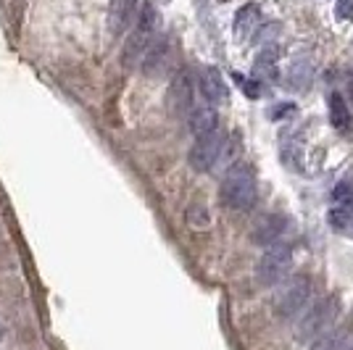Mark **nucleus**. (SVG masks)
I'll use <instances>...</instances> for the list:
<instances>
[{
    "mask_svg": "<svg viewBox=\"0 0 353 350\" xmlns=\"http://www.w3.org/2000/svg\"><path fill=\"white\" fill-rule=\"evenodd\" d=\"M309 295H311V285L306 277H295L290 282H285L280 287V292L274 295V313L280 319H293V316H298L306 308Z\"/></svg>",
    "mask_w": 353,
    "mask_h": 350,
    "instance_id": "nucleus-5",
    "label": "nucleus"
},
{
    "mask_svg": "<svg viewBox=\"0 0 353 350\" xmlns=\"http://www.w3.org/2000/svg\"><path fill=\"white\" fill-rule=\"evenodd\" d=\"M338 298H322L319 303H314L311 308L306 311H301V319H298V327H295V337L303 342V340H316V337H322L330 327H332V321L338 316Z\"/></svg>",
    "mask_w": 353,
    "mask_h": 350,
    "instance_id": "nucleus-2",
    "label": "nucleus"
},
{
    "mask_svg": "<svg viewBox=\"0 0 353 350\" xmlns=\"http://www.w3.org/2000/svg\"><path fill=\"white\" fill-rule=\"evenodd\" d=\"M259 19H261V11H259V6H253V3L243 6V8L237 11V16H235V32H237V34H248L250 27H253Z\"/></svg>",
    "mask_w": 353,
    "mask_h": 350,
    "instance_id": "nucleus-16",
    "label": "nucleus"
},
{
    "mask_svg": "<svg viewBox=\"0 0 353 350\" xmlns=\"http://www.w3.org/2000/svg\"><path fill=\"white\" fill-rule=\"evenodd\" d=\"M288 82H290V88L293 90H306L311 82V63L306 61H298L293 66V72H290V76H288Z\"/></svg>",
    "mask_w": 353,
    "mask_h": 350,
    "instance_id": "nucleus-17",
    "label": "nucleus"
},
{
    "mask_svg": "<svg viewBox=\"0 0 353 350\" xmlns=\"http://www.w3.org/2000/svg\"><path fill=\"white\" fill-rule=\"evenodd\" d=\"M277 59H280V53H277L274 45H272V48H264V50L256 56V63H253L256 79H272V76L277 74Z\"/></svg>",
    "mask_w": 353,
    "mask_h": 350,
    "instance_id": "nucleus-13",
    "label": "nucleus"
},
{
    "mask_svg": "<svg viewBox=\"0 0 353 350\" xmlns=\"http://www.w3.org/2000/svg\"><path fill=\"white\" fill-rule=\"evenodd\" d=\"M188 221H190V227H195V229H206L208 224H211L208 208L203 203H192L190 208H188Z\"/></svg>",
    "mask_w": 353,
    "mask_h": 350,
    "instance_id": "nucleus-18",
    "label": "nucleus"
},
{
    "mask_svg": "<svg viewBox=\"0 0 353 350\" xmlns=\"http://www.w3.org/2000/svg\"><path fill=\"white\" fill-rule=\"evenodd\" d=\"M348 88H351V98H353V76H351V82H348Z\"/></svg>",
    "mask_w": 353,
    "mask_h": 350,
    "instance_id": "nucleus-24",
    "label": "nucleus"
},
{
    "mask_svg": "<svg viewBox=\"0 0 353 350\" xmlns=\"http://www.w3.org/2000/svg\"><path fill=\"white\" fill-rule=\"evenodd\" d=\"M134 8H137V0H111L108 3V32L114 37H119L121 32L130 27Z\"/></svg>",
    "mask_w": 353,
    "mask_h": 350,
    "instance_id": "nucleus-11",
    "label": "nucleus"
},
{
    "mask_svg": "<svg viewBox=\"0 0 353 350\" xmlns=\"http://www.w3.org/2000/svg\"><path fill=\"white\" fill-rule=\"evenodd\" d=\"M201 92H203V98H206L211 105H221V103H227L230 98V90L224 85V79H221L219 69H203L201 72Z\"/></svg>",
    "mask_w": 353,
    "mask_h": 350,
    "instance_id": "nucleus-10",
    "label": "nucleus"
},
{
    "mask_svg": "<svg viewBox=\"0 0 353 350\" xmlns=\"http://www.w3.org/2000/svg\"><path fill=\"white\" fill-rule=\"evenodd\" d=\"M166 103H169V111L174 116H188L192 111V79L188 72H179L174 76V82L169 85L166 92Z\"/></svg>",
    "mask_w": 353,
    "mask_h": 350,
    "instance_id": "nucleus-7",
    "label": "nucleus"
},
{
    "mask_svg": "<svg viewBox=\"0 0 353 350\" xmlns=\"http://www.w3.org/2000/svg\"><path fill=\"white\" fill-rule=\"evenodd\" d=\"M235 82H237V88L245 90L248 98H259V95H261V82H250L243 74H235Z\"/></svg>",
    "mask_w": 353,
    "mask_h": 350,
    "instance_id": "nucleus-20",
    "label": "nucleus"
},
{
    "mask_svg": "<svg viewBox=\"0 0 353 350\" xmlns=\"http://www.w3.org/2000/svg\"><path fill=\"white\" fill-rule=\"evenodd\" d=\"M256 195H259V185H256L253 169L248 163H232L221 182L224 205H230L232 211H248L256 203Z\"/></svg>",
    "mask_w": 353,
    "mask_h": 350,
    "instance_id": "nucleus-1",
    "label": "nucleus"
},
{
    "mask_svg": "<svg viewBox=\"0 0 353 350\" xmlns=\"http://www.w3.org/2000/svg\"><path fill=\"white\" fill-rule=\"evenodd\" d=\"M221 147H224V140H221L219 132H208L203 137H195V145L190 147V161L192 172H208L221 156Z\"/></svg>",
    "mask_w": 353,
    "mask_h": 350,
    "instance_id": "nucleus-6",
    "label": "nucleus"
},
{
    "mask_svg": "<svg viewBox=\"0 0 353 350\" xmlns=\"http://www.w3.org/2000/svg\"><path fill=\"white\" fill-rule=\"evenodd\" d=\"M345 98L340 92H332L330 95V121L335 130H345L351 124V116H348V105H345Z\"/></svg>",
    "mask_w": 353,
    "mask_h": 350,
    "instance_id": "nucleus-15",
    "label": "nucleus"
},
{
    "mask_svg": "<svg viewBox=\"0 0 353 350\" xmlns=\"http://www.w3.org/2000/svg\"><path fill=\"white\" fill-rule=\"evenodd\" d=\"M345 350H353V345H348V348H345Z\"/></svg>",
    "mask_w": 353,
    "mask_h": 350,
    "instance_id": "nucleus-26",
    "label": "nucleus"
},
{
    "mask_svg": "<svg viewBox=\"0 0 353 350\" xmlns=\"http://www.w3.org/2000/svg\"><path fill=\"white\" fill-rule=\"evenodd\" d=\"M156 24H159V14H156V8L145 3L143 6V11L137 16V24H134V32L130 34V40L124 45V66H132L134 61L143 59V53H145V48L150 45L153 40V32H156Z\"/></svg>",
    "mask_w": 353,
    "mask_h": 350,
    "instance_id": "nucleus-3",
    "label": "nucleus"
},
{
    "mask_svg": "<svg viewBox=\"0 0 353 350\" xmlns=\"http://www.w3.org/2000/svg\"><path fill=\"white\" fill-rule=\"evenodd\" d=\"M290 266H293V250L288 245H272L261 256V261L256 263V282L261 287H274L285 279Z\"/></svg>",
    "mask_w": 353,
    "mask_h": 350,
    "instance_id": "nucleus-4",
    "label": "nucleus"
},
{
    "mask_svg": "<svg viewBox=\"0 0 353 350\" xmlns=\"http://www.w3.org/2000/svg\"><path fill=\"white\" fill-rule=\"evenodd\" d=\"M330 224L335 227V229H345V227H351V211L343 205V208H332L330 211Z\"/></svg>",
    "mask_w": 353,
    "mask_h": 350,
    "instance_id": "nucleus-19",
    "label": "nucleus"
},
{
    "mask_svg": "<svg viewBox=\"0 0 353 350\" xmlns=\"http://www.w3.org/2000/svg\"><path fill=\"white\" fill-rule=\"evenodd\" d=\"M351 198H353V185L351 182H340L338 190H335V200H345L348 203Z\"/></svg>",
    "mask_w": 353,
    "mask_h": 350,
    "instance_id": "nucleus-22",
    "label": "nucleus"
},
{
    "mask_svg": "<svg viewBox=\"0 0 353 350\" xmlns=\"http://www.w3.org/2000/svg\"><path fill=\"white\" fill-rule=\"evenodd\" d=\"M216 124H219V116H216L214 108H201L190 119V130L195 137H203L208 132H216Z\"/></svg>",
    "mask_w": 353,
    "mask_h": 350,
    "instance_id": "nucleus-14",
    "label": "nucleus"
},
{
    "mask_svg": "<svg viewBox=\"0 0 353 350\" xmlns=\"http://www.w3.org/2000/svg\"><path fill=\"white\" fill-rule=\"evenodd\" d=\"M282 232H285V219L280 214H266L253 224L250 237H253L256 245H272L274 240H280Z\"/></svg>",
    "mask_w": 353,
    "mask_h": 350,
    "instance_id": "nucleus-9",
    "label": "nucleus"
},
{
    "mask_svg": "<svg viewBox=\"0 0 353 350\" xmlns=\"http://www.w3.org/2000/svg\"><path fill=\"white\" fill-rule=\"evenodd\" d=\"M351 345V329L340 327V329H327L322 337H316L311 350H345Z\"/></svg>",
    "mask_w": 353,
    "mask_h": 350,
    "instance_id": "nucleus-12",
    "label": "nucleus"
},
{
    "mask_svg": "<svg viewBox=\"0 0 353 350\" xmlns=\"http://www.w3.org/2000/svg\"><path fill=\"white\" fill-rule=\"evenodd\" d=\"M335 16H338L340 21L353 19V0H338L335 3Z\"/></svg>",
    "mask_w": 353,
    "mask_h": 350,
    "instance_id": "nucleus-21",
    "label": "nucleus"
},
{
    "mask_svg": "<svg viewBox=\"0 0 353 350\" xmlns=\"http://www.w3.org/2000/svg\"><path fill=\"white\" fill-rule=\"evenodd\" d=\"M0 340H3V327H0Z\"/></svg>",
    "mask_w": 353,
    "mask_h": 350,
    "instance_id": "nucleus-25",
    "label": "nucleus"
},
{
    "mask_svg": "<svg viewBox=\"0 0 353 350\" xmlns=\"http://www.w3.org/2000/svg\"><path fill=\"white\" fill-rule=\"evenodd\" d=\"M293 111H295V105L288 103V105H277V108H272V111H269V116L280 119V116H285V114H293Z\"/></svg>",
    "mask_w": 353,
    "mask_h": 350,
    "instance_id": "nucleus-23",
    "label": "nucleus"
},
{
    "mask_svg": "<svg viewBox=\"0 0 353 350\" xmlns=\"http://www.w3.org/2000/svg\"><path fill=\"white\" fill-rule=\"evenodd\" d=\"M169 56H172V48L166 43V37L150 40V45H148L145 53H143V72H145L148 76H159V74L166 69Z\"/></svg>",
    "mask_w": 353,
    "mask_h": 350,
    "instance_id": "nucleus-8",
    "label": "nucleus"
}]
</instances>
